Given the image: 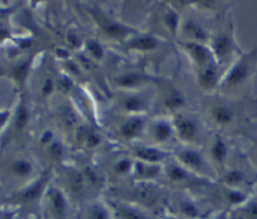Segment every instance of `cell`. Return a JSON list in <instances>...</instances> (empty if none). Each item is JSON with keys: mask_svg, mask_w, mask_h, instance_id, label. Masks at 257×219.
Listing matches in <instances>:
<instances>
[{"mask_svg": "<svg viewBox=\"0 0 257 219\" xmlns=\"http://www.w3.org/2000/svg\"><path fill=\"white\" fill-rule=\"evenodd\" d=\"M165 23H166V25H167L168 29H170L173 34H176V32H177V29H178L177 13H175L173 10H168L165 15Z\"/></svg>", "mask_w": 257, "mask_h": 219, "instance_id": "cell-31", "label": "cell"}, {"mask_svg": "<svg viewBox=\"0 0 257 219\" xmlns=\"http://www.w3.org/2000/svg\"><path fill=\"white\" fill-rule=\"evenodd\" d=\"M48 152H49V155L52 157V159H54V160L60 159V158L63 157V154H64V149H63L62 144L58 142L50 143Z\"/></svg>", "mask_w": 257, "mask_h": 219, "instance_id": "cell-35", "label": "cell"}, {"mask_svg": "<svg viewBox=\"0 0 257 219\" xmlns=\"http://www.w3.org/2000/svg\"><path fill=\"white\" fill-rule=\"evenodd\" d=\"M150 188L147 187V188H143V189H138L137 195H138V198H141V200H142V202L152 204L153 202H156V198H157V195H156L155 190L150 189Z\"/></svg>", "mask_w": 257, "mask_h": 219, "instance_id": "cell-32", "label": "cell"}, {"mask_svg": "<svg viewBox=\"0 0 257 219\" xmlns=\"http://www.w3.org/2000/svg\"><path fill=\"white\" fill-rule=\"evenodd\" d=\"M136 157L140 158L145 163L157 164L166 157V154L161 150L153 149V148H140V149L136 150Z\"/></svg>", "mask_w": 257, "mask_h": 219, "instance_id": "cell-13", "label": "cell"}, {"mask_svg": "<svg viewBox=\"0 0 257 219\" xmlns=\"http://www.w3.org/2000/svg\"><path fill=\"white\" fill-rule=\"evenodd\" d=\"M233 49V42L230 34H220L213 39L212 42V52L213 55L218 60H226L231 55Z\"/></svg>", "mask_w": 257, "mask_h": 219, "instance_id": "cell-5", "label": "cell"}, {"mask_svg": "<svg viewBox=\"0 0 257 219\" xmlns=\"http://www.w3.org/2000/svg\"><path fill=\"white\" fill-rule=\"evenodd\" d=\"M256 163H257V153H256Z\"/></svg>", "mask_w": 257, "mask_h": 219, "instance_id": "cell-42", "label": "cell"}, {"mask_svg": "<svg viewBox=\"0 0 257 219\" xmlns=\"http://www.w3.org/2000/svg\"><path fill=\"white\" fill-rule=\"evenodd\" d=\"M88 52H89L90 55H92L93 58H95V59H102L103 55H104L102 45L98 42H95V40H90V42L88 43Z\"/></svg>", "mask_w": 257, "mask_h": 219, "instance_id": "cell-33", "label": "cell"}, {"mask_svg": "<svg viewBox=\"0 0 257 219\" xmlns=\"http://www.w3.org/2000/svg\"><path fill=\"white\" fill-rule=\"evenodd\" d=\"M185 48L190 53L196 65L200 68V70L208 67V65H212V53L207 48L203 47L202 44H200V43H186Z\"/></svg>", "mask_w": 257, "mask_h": 219, "instance_id": "cell-3", "label": "cell"}, {"mask_svg": "<svg viewBox=\"0 0 257 219\" xmlns=\"http://www.w3.org/2000/svg\"><path fill=\"white\" fill-rule=\"evenodd\" d=\"M53 90H54V82H53L50 78H48V79H45V82L43 83V87H42L43 97H48V95H50L53 93Z\"/></svg>", "mask_w": 257, "mask_h": 219, "instance_id": "cell-36", "label": "cell"}, {"mask_svg": "<svg viewBox=\"0 0 257 219\" xmlns=\"http://www.w3.org/2000/svg\"><path fill=\"white\" fill-rule=\"evenodd\" d=\"M28 68H29V63H24V64L19 65V67L15 69L14 75L17 79L23 80L25 77H27V73H28Z\"/></svg>", "mask_w": 257, "mask_h": 219, "instance_id": "cell-37", "label": "cell"}, {"mask_svg": "<svg viewBox=\"0 0 257 219\" xmlns=\"http://www.w3.org/2000/svg\"><path fill=\"white\" fill-rule=\"evenodd\" d=\"M178 159L182 162L185 167L191 168L193 170H201L205 167V159L198 152L192 149L181 150L178 153Z\"/></svg>", "mask_w": 257, "mask_h": 219, "instance_id": "cell-7", "label": "cell"}, {"mask_svg": "<svg viewBox=\"0 0 257 219\" xmlns=\"http://www.w3.org/2000/svg\"><path fill=\"white\" fill-rule=\"evenodd\" d=\"M173 133V127L171 123L166 122V120H161L153 125L152 134L153 139L157 143H166L167 140L171 139Z\"/></svg>", "mask_w": 257, "mask_h": 219, "instance_id": "cell-11", "label": "cell"}, {"mask_svg": "<svg viewBox=\"0 0 257 219\" xmlns=\"http://www.w3.org/2000/svg\"><path fill=\"white\" fill-rule=\"evenodd\" d=\"M245 213L247 219H257V202H252L245 208Z\"/></svg>", "mask_w": 257, "mask_h": 219, "instance_id": "cell-38", "label": "cell"}, {"mask_svg": "<svg viewBox=\"0 0 257 219\" xmlns=\"http://www.w3.org/2000/svg\"><path fill=\"white\" fill-rule=\"evenodd\" d=\"M88 219H109V214L103 205L94 204L88 212Z\"/></svg>", "mask_w": 257, "mask_h": 219, "instance_id": "cell-29", "label": "cell"}, {"mask_svg": "<svg viewBox=\"0 0 257 219\" xmlns=\"http://www.w3.org/2000/svg\"><path fill=\"white\" fill-rule=\"evenodd\" d=\"M211 154H212L213 159L217 163L222 164L225 162L226 157H227V145L223 142L222 139L218 138L215 142V144L212 145V150H211Z\"/></svg>", "mask_w": 257, "mask_h": 219, "instance_id": "cell-20", "label": "cell"}, {"mask_svg": "<svg viewBox=\"0 0 257 219\" xmlns=\"http://www.w3.org/2000/svg\"><path fill=\"white\" fill-rule=\"evenodd\" d=\"M198 82L203 89H213L218 83V74L216 68L213 65H208L201 69Z\"/></svg>", "mask_w": 257, "mask_h": 219, "instance_id": "cell-9", "label": "cell"}, {"mask_svg": "<svg viewBox=\"0 0 257 219\" xmlns=\"http://www.w3.org/2000/svg\"><path fill=\"white\" fill-rule=\"evenodd\" d=\"M7 37H8V33L5 32L4 29H2V28H0V42H2L3 39H5Z\"/></svg>", "mask_w": 257, "mask_h": 219, "instance_id": "cell-40", "label": "cell"}, {"mask_svg": "<svg viewBox=\"0 0 257 219\" xmlns=\"http://www.w3.org/2000/svg\"><path fill=\"white\" fill-rule=\"evenodd\" d=\"M132 162L128 158H123V159H119L118 162H115V164L113 165V170L117 175H125L132 170Z\"/></svg>", "mask_w": 257, "mask_h": 219, "instance_id": "cell-26", "label": "cell"}, {"mask_svg": "<svg viewBox=\"0 0 257 219\" xmlns=\"http://www.w3.org/2000/svg\"><path fill=\"white\" fill-rule=\"evenodd\" d=\"M213 119L216 120V123L220 125H227L232 122L233 119V112L228 107H216L212 112Z\"/></svg>", "mask_w": 257, "mask_h": 219, "instance_id": "cell-15", "label": "cell"}, {"mask_svg": "<svg viewBox=\"0 0 257 219\" xmlns=\"http://www.w3.org/2000/svg\"><path fill=\"white\" fill-rule=\"evenodd\" d=\"M167 175L172 182H183L188 178V173L181 165L172 164L167 170Z\"/></svg>", "mask_w": 257, "mask_h": 219, "instance_id": "cell-21", "label": "cell"}, {"mask_svg": "<svg viewBox=\"0 0 257 219\" xmlns=\"http://www.w3.org/2000/svg\"><path fill=\"white\" fill-rule=\"evenodd\" d=\"M257 64V47L253 48L252 52L243 55L237 63L232 67L231 72L225 79V85L227 88H236L242 85L252 74Z\"/></svg>", "mask_w": 257, "mask_h": 219, "instance_id": "cell-1", "label": "cell"}, {"mask_svg": "<svg viewBox=\"0 0 257 219\" xmlns=\"http://www.w3.org/2000/svg\"><path fill=\"white\" fill-rule=\"evenodd\" d=\"M69 185L74 193H80L84 188V178L80 173L73 172L69 175Z\"/></svg>", "mask_w": 257, "mask_h": 219, "instance_id": "cell-27", "label": "cell"}, {"mask_svg": "<svg viewBox=\"0 0 257 219\" xmlns=\"http://www.w3.org/2000/svg\"><path fill=\"white\" fill-rule=\"evenodd\" d=\"M243 179H245V174H243V172H241V170L238 169L230 170V172L226 173L225 177H223L225 183L227 185H230V187H236V185L241 184V183L243 182Z\"/></svg>", "mask_w": 257, "mask_h": 219, "instance_id": "cell-25", "label": "cell"}, {"mask_svg": "<svg viewBox=\"0 0 257 219\" xmlns=\"http://www.w3.org/2000/svg\"><path fill=\"white\" fill-rule=\"evenodd\" d=\"M45 182H47V178L43 177L42 179L38 180L37 183H34L32 187L28 188V189L22 194L23 202H33V200L37 199L40 195V193H42L43 188H44Z\"/></svg>", "mask_w": 257, "mask_h": 219, "instance_id": "cell-16", "label": "cell"}, {"mask_svg": "<svg viewBox=\"0 0 257 219\" xmlns=\"http://www.w3.org/2000/svg\"><path fill=\"white\" fill-rule=\"evenodd\" d=\"M176 130H177L178 135L182 138L183 140H188V142H193L197 139L198 137V125L196 122L191 118L186 117H178V119L175 123Z\"/></svg>", "mask_w": 257, "mask_h": 219, "instance_id": "cell-4", "label": "cell"}, {"mask_svg": "<svg viewBox=\"0 0 257 219\" xmlns=\"http://www.w3.org/2000/svg\"><path fill=\"white\" fill-rule=\"evenodd\" d=\"M0 219H12V214H4L0 217Z\"/></svg>", "mask_w": 257, "mask_h": 219, "instance_id": "cell-41", "label": "cell"}, {"mask_svg": "<svg viewBox=\"0 0 257 219\" xmlns=\"http://www.w3.org/2000/svg\"><path fill=\"white\" fill-rule=\"evenodd\" d=\"M90 13H92L93 17H94V19L97 20L98 24L100 25L102 30L108 35V37L114 38V39H122V38H125L127 35H130L131 33H132L130 29H128V28L123 27V25L113 22V20L107 19V18L103 17V15L95 14V13H93V12H90Z\"/></svg>", "mask_w": 257, "mask_h": 219, "instance_id": "cell-2", "label": "cell"}, {"mask_svg": "<svg viewBox=\"0 0 257 219\" xmlns=\"http://www.w3.org/2000/svg\"><path fill=\"white\" fill-rule=\"evenodd\" d=\"M143 128H145V120L140 117H132L125 120L119 128V134L124 139H135L141 135Z\"/></svg>", "mask_w": 257, "mask_h": 219, "instance_id": "cell-6", "label": "cell"}, {"mask_svg": "<svg viewBox=\"0 0 257 219\" xmlns=\"http://www.w3.org/2000/svg\"><path fill=\"white\" fill-rule=\"evenodd\" d=\"M246 194H243L242 192L240 190H235V189H230L227 192V199L231 204H241L246 200Z\"/></svg>", "mask_w": 257, "mask_h": 219, "instance_id": "cell-34", "label": "cell"}, {"mask_svg": "<svg viewBox=\"0 0 257 219\" xmlns=\"http://www.w3.org/2000/svg\"><path fill=\"white\" fill-rule=\"evenodd\" d=\"M136 173L143 178H155L160 173L158 164H150V163H138L136 164Z\"/></svg>", "mask_w": 257, "mask_h": 219, "instance_id": "cell-18", "label": "cell"}, {"mask_svg": "<svg viewBox=\"0 0 257 219\" xmlns=\"http://www.w3.org/2000/svg\"><path fill=\"white\" fill-rule=\"evenodd\" d=\"M83 140H84L85 147L89 148V149H94L100 144V135H98L93 130H88V132H85Z\"/></svg>", "mask_w": 257, "mask_h": 219, "instance_id": "cell-30", "label": "cell"}, {"mask_svg": "<svg viewBox=\"0 0 257 219\" xmlns=\"http://www.w3.org/2000/svg\"><path fill=\"white\" fill-rule=\"evenodd\" d=\"M28 120H29V113H28L25 105H20L17 113V118H15V128L19 130L23 129L28 124Z\"/></svg>", "mask_w": 257, "mask_h": 219, "instance_id": "cell-28", "label": "cell"}, {"mask_svg": "<svg viewBox=\"0 0 257 219\" xmlns=\"http://www.w3.org/2000/svg\"><path fill=\"white\" fill-rule=\"evenodd\" d=\"M115 212L119 219H148L141 210L128 205H117Z\"/></svg>", "mask_w": 257, "mask_h": 219, "instance_id": "cell-17", "label": "cell"}, {"mask_svg": "<svg viewBox=\"0 0 257 219\" xmlns=\"http://www.w3.org/2000/svg\"><path fill=\"white\" fill-rule=\"evenodd\" d=\"M12 168L13 172H14L15 175H18V177H28L33 170L32 163L28 162V160L25 159H20L14 162Z\"/></svg>", "mask_w": 257, "mask_h": 219, "instance_id": "cell-23", "label": "cell"}, {"mask_svg": "<svg viewBox=\"0 0 257 219\" xmlns=\"http://www.w3.org/2000/svg\"><path fill=\"white\" fill-rule=\"evenodd\" d=\"M146 82V78L137 73H127V74L119 75L115 79V84L120 88H135L143 84Z\"/></svg>", "mask_w": 257, "mask_h": 219, "instance_id": "cell-14", "label": "cell"}, {"mask_svg": "<svg viewBox=\"0 0 257 219\" xmlns=\"http://www.w3.org/2000/svg\"><path fill=\"white\" fill-rule=\"evenodd\" d=\"M122 107L128 113H140L143 112L147 107V102L142 95L133 94L128 95L122 100Z\"/></svg>", "mask_w": 257, "mask_h": 219, "instance_id": "cell-12", "label": "cell"}, {"mask_svg": "<svg viewBox=\"0 0 257 219\" xmlns=\"http://www.w3.org/2000/svg\"><path fill=\"white\" fill-rule=\"evenodd\" d=\"M185 104V99L182 95L176 90H171L170 94L165 98V105L168 109H178Z\"/></svg>", "mask_w": 257, "mask_h": 219, "instance_id": "cell-22", "label": "cell"}, {"mask_svg": "<svg viewBox=\"0 0 257 219\" xmlns=\"http://www.w3.org/2000/svg\"><path fill=\"white\" fill-rule=\"evenodd\" d=\"M127 45L131 49L147 52V50L156 49V48L160 45V42H158L155 37H151V35H142V37H137L131 39Z\"/></svg>", "mask_w": 257, "mask_h": 219, "instance_id": "cell-8", "label": "cell"}, {"mask_svg": "<svg viewBox=\"0 0 257 219\" xmlns=\"http://www.w3.org/2000/svg\"><path fill=\"white\" fill-rule=\"evenodd\" d=\"M178 209H180L181 214L186 218H197L200 215V210L190 200H182V202H180Z\"/></svg>", "mask_w": 257, "mask_h": 219, "instance_id": "cell-24", "label": "cell"}, {"mask_svg": "<svg viewBox=\"0 0 257 219\" xmlns=\"http://www.w3.org/2000/svg\"><path fill=\"white\" fill-rule=\"evenodd\" d=\"M7 118H8V113H3V114H0V127H2L3 124H4L5 123V120H7Z\"/></svg>", "mask_w": 257, "mask_h": 219, "instance_id": "cell-39", "label": "cell"}, {"mask_svg": "<svg viewBox=\"0 0 257 219\" xmlns=\"http://www.w3.org/2000/svg\"><path fill=\"white\" fill-rule=\"evenodd\" d=\"M183 29L185 32L190 35L191 38H193L195 40L198 42H203L206 39V32L201 25H198L196 22H188L183 25Z\"/></svg>", "mask_w": 257, "mask_h": 219, "instance_id": "cell-19", "label": "cell"}, {"mask_svg": "<svg viewBox=\"0 0 257 219\" xmlns=\"http://www.w3.org/2000/svg\"><path fill=\"white\" fill-rule=\"evenodd\" d=\"M50 204H52L53 212L58 218H64L68 210V203L64 194L60 190L53 189L50 192Z\"/></svg>", "mask_w": 257, "mask_h": 219, "instance_id": "cell-10", "label": "cell"}]
</instances>
